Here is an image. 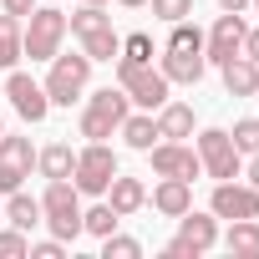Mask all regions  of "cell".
Segmentation results:
<instances>
[{
    "mask_svg": "<svg viewBox=\"0 0 259 259\" xmlns=\"http://www.w3.org/2000/svg\"><path fill=\"white\" fill-rule=\"evenodd\" d=\"M117 87L127 92V102L143 107V112H158V107L173 97V81H168L153 61H122V56H117Z\"/></svg>",
    "mask_w": 259,
    "mask_h": 259,
    "instance_id": "obj_1",
    "label": "cell"
},
{
    "mask_svg": "<svg viewBox=\"0 0 259 259\" xmlns=\"http://www.w3.org/2000/svg\"><path fill=\"white\" fill-rule=\"evenodd\" d=\"M87 81H92V56H87V51H56L41 87H46L51 107H71V102H81Z\"/></svg>",
    "mask_w": 259,
    "mask_h": 259,
    "instance_id": "obj_2",
    "label": "cell"
},
{
    "mask_svg": "<svg viewBox=\"0 0 259 259\" xmlns=\"http://www.w3.org/2000/svg\"><path fill=\"white\" fill-rule=\"evenodd\" d=\"M41 213H46V229L66 244L81 234V193L71 178H46V193H41Z\"/></svg>",
    "mask_w": 259,
    "mask_h": 259,
    "instance_id": "obj_3",
    "label": "cell"
},
{
    "mask_svg": "<svg viewBox=\"0 0 259 259\" xmlns=\"http://www.w3.org/2000/svg\"><path fill=\"white\" fill-rule=\"evenodd\" d=\"M127 112H133V102H127L122 87H102V92H92L87 107H81V138H87V143H107L117 127H122Z\"/></svg>",
    "mask_w": 259,
    "mask_h": 259,
    "instance_id": "obj_4",
    "label": "cell"
},
{
    "mask_svg": "<svg viewBox=\"0 0 259 259\" xmlns=\"http://www.w3.org/2000/svg\"><path fill=\"white\" fill-rule=\"evenodd\" d=\"M61 41H66V11H56V6H36V11L26 16L21 51H26L31 61H51V56L61 51Z\"/></svg>",
    "mask_w": 259,
    "mask_h": 259,
    "instance_id": "obj_5",
    "label": "cell"
},
{
    "mask_svg": "<svg viewBox=\"0 0 259 259\" xmlns=\"http://www.w3.org/2000/svg\"><path fill=\"white\" fill-rule=\"evenodd\" d=\"M193 153H198V163H203V173H208L213 183H224V178H239V173H244V153L234 148V138L224 133V127H203Z\"/></svg>",
    "mask_w": 259,
    "mask_h": 259,
    "instance_id": "obj_6",
    "label": "cell"
},
{
    "mask_svg": "<svg viewBox=\"0 0 259 259\" xmlns=\"http://www.w3.org/2000/svg\"><path fill=\"white\" fill-rule=\"evenodd\" d=\"M112 178H117V153H112L107 143H87V148L76 153V168H71V183H76V193H92V198H102Z\"/></svg>",
    "mask_w": 259,
    "mask_h": 259,
    "instance_id": "obj_7",
    "label": "cell"
},
{
    "mask_svg": "<svg viewBox=\"0 0 259 259\" xmlns=\"http://www.w3.org/2000/svg\"><path fill=\"white\" fill-rule=\"evenodd\" d=\"M36 168V148L31 138H11V133H0V193H16Z\"/></svg>",
    "mask_w": 259,
    "mask_h": 259,
    "instance_id": "obj_8",
    "label": "cell"
},
{
    "mask_svg": "<svg viewBox=\"0 0 259 259\" xmlns=\"http://www.w3.org/2000/svg\"><path fill=\"white\" fill-rule=\"evenodd\" d=\"M244 11H224L219 21H213V31L203 36V61L208 66H224L229 56H239V46H244Z\"/></svg>",
    "mask_w": 259,
    "mask_h": 259,
    "instance_id": "obj_9",
    "label": "cell"
},
{
    "mask_svg": "<svg viewBox=\"0 0 259 259\" xmlns=\"http://www.w3.org/2000/svg\"><path fill=\"white\" fill-rule=\"evenodd\" d=\"M6 97H11V107L26 117V122H46L51 117V97H46V87L41 81H31L26 71H6Z\"/></svg>",
    "mask_w": 259,
    "mask_h": 259,
    "instance_id": "obj_10",
    "label": "cell"
},
{
    "mask_svg": "<svg viewBox=\"0 0 259 259\" xmlns=\"http://www.w3.org/2000/svg\"><path fill=\"white\" fill-rule=\"evenodd\" d=\"M148 158H153V173L158 178H198L203 173V163H198V153L188 148V143H173V138H163V143H153L148 148Z\"/></svg>",
    "mask_w": 259,
    "mask_h": 259,
    "instance_id": "obj_11",
    "label": "cell"
},
{
    "mask_svg": "<svg viewBox=\"0 0 259 259\" xmlns=\"http://www.w3.org/2000/svg\"><path fill=\"white\" fill-rule=\"evenodd\" d=\"M208 213H213V219H259V193H254L249 183L224 178V183H213Z\"/></svg>",
    "mask_w": 259,
    "mask_h": 259,
    "instance_id": "obj_12",
    "label": "cell"
},
{
    "mask_svg": "<svg viewBox=\"0 0 259 259\" xmlns=\"http://www.w3.org/2000/svg\"><path fill=\"white\" fill-rule=\"evenodd\" d=\"M148 203H153L163 219H178V213L193 208V183H188V178H158V188L148 193Z\"/></svg>",
    "mask_w": 259,
    "mask_h": 259,
    "instance_id": "obj_13",
    "label": "cell"
},
{
    "mask_svg": "<svg viewBox=\"0 0 259 259\" xmlns=\"http://www.w3.org/2000/svg\"><path fill=\"white\" fill-rule=\"evenodd\" d=\"M178 239H183V244H193L198 254H208V249L219 244V219H213V213L188 208V213H178Z\"/></svg>",
    "mask_w": 259,
    "mask_h": 259,
    "instance_id": "obj_14",
    "label": "cell"
},
{
    "mask_svg": "<svg viewBox=\"0 0 259 259\" xmlns=\"http://www.w3.org/2000/svg\"><path fill=\"white\" fill-rule=\"evenodd\" d=\"M102 198H107L122 219H133L138 208H148V188H143V178H122V173L107 183V193H102Z\"/></svg>",
    "mask_w": 259,
    "mask_h": 259,
    "instance_id": "obj_15",
    "label": "cell"
},
{
    "mask_svg": "<svg viewBox=\"0 0 259 259\" xmlns=\"http://www.w3.org/2000/svg\"><path fill=\"white\" fill-rule=\"evenodd\" d=\"M117 133H122V143L133 148V153H148L153 143H163V133H158V117H153V112H127Z\"/></svg>",
    "mask_w": 259,
    "mask_h": 259,
    "instance_id": "obj_16",
    "label": "cell"
},
{
    "mask_svg": "<svg viewBox=\"0 0 259 259\" xmlns=\"http://www.w3.org/2000/svg\"><path fill=\"white\" fill-rule=\"evenodd\" d=\"M168 81H183V87H193V81H203V71H208V61H203V51H163V66H158Z\"/></svg>",
    "mask_w": 259,
    "mask_h": 259,
    "instance_id": "obj_17",
    "label": "cell"
},
{
    "mask_svg": "<svg viewBox=\"0 0 259 259\" xmlns=\"http://www.w3.org/2000/svg\"><path fill=\"white\" fill-rule=\"evenodd\" d=\"M219 71H224V92L229 97H259V66L249 56H229Z\"/></svg>",
    "mask_w": 259,
    "mask_h": 259,
    "instance_id": "obj_18",
    "label": "cell"
},
{
    "mask_svg": "<svg viewBox=\"0 0 259 259\" xmlns=\"http://www.w3.org/2000/svg\"><path fill=\"white\" fill-rule=\"evenodd\" d=\"M158 133L163 138H173V143H183V138H193V107L188 102H163L158 107Z\"/></svg>",
    "mask_w": 259,
    "mask_h": 259,
    "instance_id": "obj_19",
    "label": "cell"
},
{
    "mask_svg": "<svg viewBox=\"0 0 259 259\" xmlns=\"http://www.w3.org/2000/svg\"><path fill=\"white\" fill-rule=\"evenodd\" d=\"M6 219L21 229V234H31L36 224H46V213H41V198H31V193H6Z\"/></svg>",
    "mask_w": 259,
    "mask_h": 259,
    "instance_id": "obj_20",
    "label": "cell"
},
{
    "mask_svg": "<svg viewBox=\"0 0 259 259\" xmlns=\"http://www.w3.org/2000/svg\"><path fill=\"white\" fill-rule=\"evenodd\" d=\"M21 36H26V21L6 11V16H0V71H11V66L26 56V51H21Z\"/></svg>",
    "mask_w": 259,
    "mask_h": 259,
    "instance_id": "obj_21",
    "label": "cell"
},
{
    "mask_svg": "<svg viewBox=\"0 0 259 259\" xmlns=\"http://www.w3.org/2000/svg\"><path fill=\"white\" fill-rule=\"evenodd\" d=\"M36 168H41V178H71V168H76L71 143H51V148H41V153H36Z\"/></svg>",
    "mask_w": 259,
    "mask_h": 259,
    "instance_id": "obj_22",
    "label": "cell"
},
{
    "mask_svg": "<svg viewBox=\"0 0 259 259\" xmlns=\"http://www.w3.org/2000/svg\"><path fill=\"white\" fill-rule=\"evenodd\" d=\"M81 51H87L92 61H117V56H122V36H117L112 26H97V31L81 36Z\"/></svg>",
    "mask_w": 259,
    "mask_h": 259,
    "instance_id": "obj_23",
    "label": "cell"
},
{
    "mask_svg": "<svg viewBox=\"0 0 259 259\" xmlns=\"http://www.w3.org/2000/svg\"><path fill=\"white\" fill-rule=\"evenodd\" d=\"M229 254H259V219H229Z\"/></svg>",
    "mask_w": 259,
    "mask_h": 259,
    "instance_id": "obj_24",
    "label": "cell"
},
{
    "mask_svg": "<svg viewBox=\"0 0 259 259\" xmlns=\"http://www.w3.org/2000/svg\"><path fill=\"white\" fill-rule=\"evenodd\" d=\"M97 26H112L107 6H92V0H76V11L66 16V31H71V36H87V31H97Z\"/></svg>",
    "mask_w": 259,
    "mask_h": 259,
    "instance_id": "obj_25",
    "label": "cell"
},
{
    "mask_svg": "<svg viewBox=\"0 0 259 259\" xmlns=\"http://www.w3.org/2000/svg\"><path fill=\"white\" fill-rule=\"evenodd\" d=\"M117 224H122V213H117L112 203H92V208H81V234H92V239H107Z\"/></svg>",
    "mask_w": 259,
    "mask_h": 259,
    "instance_id": "obj_26",
    "label": "cell"
},
{
    "mask_svg": "<svg viewBox=\"0 0 259 259\" xmlns=\"http://www.w3.org/2000/svg\"><path fill=\"white\" fill-rule=\"evenodd\" d=\"M229 138H234V148H239L244 158H254V153H259V117H239Z\"/></svg>",
    "mask_w": 259,
    "mask_h": 259,
    "instance_id": "obj_27",
    "label": "cell"
},
{
    "mask_svg": "<svg viewBox=\"0 0 259 259\" xmlns=\"http://www.w3.org/2000/svg\"><path fill=\"white\" fill-rule=\"evenodd\" d=\"M102 259H143V244H138V239H127V234H117V229H112V234L102 239Z\"/></svg>",
    "mask_w": 259,
    "mask_h": 259,
    "instance_id": "obj_28",
    "label": "cell"
},
{
    "mask_svg": "<svg viewBox=\"0 0 259 259\" xmlns=\"http://www.w3.org/2000/svg\"><path fill=\"white\" fill-rule=\"evenodd\" d=\"M168 51H203V31L193 21H173V36H168Z\"/></svg>",
    "mask_w": 259,
    "mask_h": 259,
    "instance_id": "obj_29",
    "label": "cell"
},
{
    "mask_svg": "<svg viewBox=\"0 0 259 259\" xmlns=\"http://www.w3.org/2000/svg\"><path fill=\"white\" fill-rule=\"evenodd\" d=\"M31 254V239L11 224V229H0V259H26Z\"/></svg>",
    "mask_w": 259,
    "mask_h": 259,
    "instance_id": "obj_30",
    "label": "cell"
},
{
    "mask_svg": "<svg viewBox=\"0 0 259 259\" xmlns=\"http://www.w3.org/2000/svg\"><path fill=\"white\" fill-rule=\"evenodd\" d=\"M122 61H153V36H148V31L122 36Z\"/></svg>",
    "mask_w": 259,
    "mask_h": 259,
    "instance_id": "obj_31",
    "label": "cell"
},
{
    "mask_svg": "<svg viewBox=\"0 0 259 259\" xmlns=\"http://www.w3.org/2000/svg\"><path fill=\"white\" fill-rule=\"evenodd\" d=\"M148 6H153V16H158V21H168V26L193 16V0H148Z\"/></svg>",
    "mask_w": 259,
    "mask_h": 259,
    "instance_id": "obj_32",
    "label": "cell"
},
{
    "mask_svg": "<svg viewBox=\"0 0 259 259\" xmlns=\"http://www.w3.org/2000/svg\"><path fill=\"white\" fill-rule=\"evenodd\" d=\"M26 259H66V244L51 234V239H41V244H31V254Z\"/></svg>",
    "mask_w": 259,
    "mask_h": 259,
    "instance_id": "obj_33",
    "label": "cell"
},
{
    "mask_svg": "<svg viewBox=\"0 0 259 259\" xmlns=\"http://www.w3.org/2000/svg\"><path fill=\"white\" fill-rule=\"evenodd\" d=\"M163 259H198V249L183 244V239H168V244H163Z\"/></svg>",
    "mask_w": 259,
    "mask_h": 259,
    "instance_id": "obj_34",
    "label": "cell"
},
{
    "mask_svg": "<svg viewBox=\"0 0 259 259\" xmlns=\"http://www.w3.org/2000/svg\"><path fill=\"white\" fill-rule=\"evenodd\" d=\"M239 56H249V61L259 66V31H244V46H239Z\"/></svg>",
    "mask_w": 259,
    "mask_h": 259,
    "instance_id": "obj_35",
    "label": "cell"
},
{
    "mask_svg": "<svg viewBox=\"0 0 259 259\" xmlns=\"http://www.w3.org/2000/svg\"><path fill=\"white\" fill-rule=\"evenodd\" d=\"M0 6H6V11H11V16H21V21H26V16H31V11H36V0H0Z\"/></svg>",
    "mask_w": 259,
    "mask_h": 259,
    "instance_id": "obj_36",
    "label": "cell"
},
{
    "mask_svg": "<svg viewBox=\"0 0 259 259\" xmlns=\"http://www.w3.org/2000/svg\"><path fill=\"white\" fill-rule=\"evenodd\" d=\"M244 178H249V188H254V193H259V153H254V158H249V168H244Z\"/></svg>",
    "mask_w": 259,
    "mask_h": 259,
    "instance_id": "obj_37",
    "label": "cell"
},
{
    "mask_svg": "<svg viewBox=\"0 0 259 259\" xmlns=\"http://www.w3.org/2000/svg\"><path fill=\"white\" fill-rule=\"evenodd\" d=\"M224 11H249V0H219Z\"/></svg>",
    "mask_w": 259,
    "mask_h": 259,
    "instance_id": "obj_38",
    "label": "cell"
},
{
    "mask_svg": "<svg viewBox=\"0 0 259 259\" xmlns=\"http://www.w3.org/2000/svg\"><path fill=\"white\" fill-rule=\"evenodd\" d=\"M122 6H127V11H138V6H148V0H122Z\"/></svg>",
    "mask_w": 259,
    "mask_h": 259,
    "instance_id": "obj_39",
    "label": "cell"
},
{
    "mask_svg": "<svg viewBox=\"0 0 259 259\" xmlns=\"http://www.w3.org/2000/svg\"><path fill=\"white\" fill-rule=\"evenodd\" d=\"M92 6H107V0H92Z\"/></svg>",
    "mask_w": 259,
    "mask_h": 259,
    "instance_id": "obj_40",
    "label": "cell"
},
{
    "mask_svg": "<svg viewBox=\"0 0 259 259\" xmlns=\"http://www.w3.org/2000/svg\"><path fill=\"white\" fill-rule=\"evenodd\" d=\"M249 6H254V11H259V0H249Z\"/></svg>",
    "mask_w": 259,
    "mask_h": 259,
    "instance_id": "obj_41",
    "label": "cell"
},
{
    "mask_svg": "<svg viewBox=\"0 0 259 259\" xmlns=\"http://www.w3.org/2000/svg\"><path fill=\"white\" fill-rule=\"evenodd\" d=\"M0 133H6V122H0Z\"/></svg>",
    "mask_w": 259,
    "mask_h": 259,
    "instance_id": "obj_42",
    "label": "cell"
}]
</instances>
